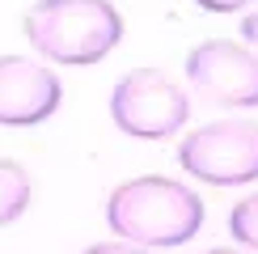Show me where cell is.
<instances>
[{
	"label": "cell",
	"instance_id": "1",
	"mask_svg": "<svg viewBox=\"0 0 258 254\" xmlns=\"http://www.w3.org/2000/svg\"><path fill=\"white\" fill-rule=\"evenodd\" d=\"M106 220L132 246H182L190 241L203 225V204L190 186L178 178H132V182L114 186L106 199Z\"/></svg>",
	"mask_w": 258,
	"mask_h": 254
},
{
	"label": "cell",
	"instance_id": "2",
	"mask_svg": "<svg viewBox=\"0 0 258 254\" xmlns=\"http://www.w3.org/2000/svg\"><path fill=\"white\" fill-rule=\"evenodd\" d=\"M21 26L42 59L68 68L98 64L123 42V17L110 0H38Z\"/></svg>",
	"mask_w": 258,
	"mask_h": 254
},
{
	"label": "cell",
	"instance_id": "3",
	"mask_svg": "<svg viewBox=\"0 0 258 254\" xmlns=\"http://www.w3.org/2000/svg\"><path fill=\"white\" fill-rule=\"evenodd\" d=\"M190 114V98L161 68H136L110 89V119L132 140H165Z\"/></svg>",
	"mask_w": 258,
	"mask_h": 254
},
{
	"label": "cell",
	"instance_id": "4",
	"mask_svg": "<svg viewBox=\"0 0 258 254\" xmlns=\"http://www.w3.org/2000/svg\"><path fill=\"white\" fill-rule=\"evenodd\" d=\"M178 165L212 186H241L258 178V123L216 119L178 144Z\"/></svg>",
	"mask_w": 258,
	"mask_h": 254
},
{
	"label": "cell",
	"instance_id": "5",
	"mask_svg": "<svg viewBox=\"0 0 258 254\" xmlns=\"http://www.w3.org/2000/svg\"><path fill=\"white\" fill-rule=\"evenodd\" d=\"M186 81L216 106H258V55L245 42L212 38L186 55Z\"/></svg>",
	"mask_w": 258,
	"mask_h": 254
},
{
	"label": "cell",
	"instance_id": "6",
	"mask_svg": "<svg viewBox=\"0 0 258 254\" xmlns=\"http://www.w3.org/2000/svg\"><path fill=\"white\" fill-rule=\"evenodd\" d=\"M63 85L42 59L0 55V127H34L59 110Z\"/></svg>",
	"mask_w": 258,
	"mask_h": 254
},
{
	"label": "cell",
	"instance_id": "7",
	"mask_svg": "<svg viewBox=\"0 0 258 254\" xmlns=\"http://www.w3.org/2000/svg\"><path fill=\"white\" fill-rule=\"evenodd\" d=\"M30 208V174L17 161H0V225L17 220Z\"/></svg>",
	"mask_w": 258,
	"mask_h": 254
},
{
	"label": "cell",
	"instance_id": "8",
	"mask_svg": "<svg viewBox=\"0 0 258 254\" xmlns=\"http://www.w3.org/2000/svg\"><path fill=\"white\" fill-rule=\"evenodd\" d=\"M229 233L241 241V250L258 254V195L233 204V212H229Z\"/></svg>",
	"mask_w": 258,
	"mask_h": 254
},
{
	"label": "cell",
	"instance_id": "9",
	"mask_svg": "<svg viewBox=\"0 0 258 254\" xmlns=\"http://www.w3.org/2000/svg\"><path fill=\"white\" fill-rule=\"evenodd\" d=\"M81 254H148V250L144 246H132V241H98V246H89Z\"/></svg>",
	"mask_w": 258,
	"mask_h": 254
},
{
	"label": "cell",
	"instance_id": "10",
	"mask_svg": "<svg viewBox=\"0 0 258 254\" xmlns=\"http://www.w3.org/2000/svg\"><path fill=\"white\" fill-rule=\"evenodd\" d=\"M203 13H241L245 5H254V0H195Z\"/></svg>",
	"mask_w": 258,
	"mask_h": 254
},
{
	"label": "cell",
	"instance_id": "11",
	"mask_svg": "<svg viewBox=\"0 0 258 254\" xmlns=\"http://www.w3.org/2000/svg\"><path fill=\"white\" fill-rule=\"evenodd\" d=\"M241 38H245V47H258V9L241 17Z\"/></svg>",
	"mask_w": 258,
	"mask_h": 254
},
{
	"label": "cell",
	"instance_id": "12",
	"mask_svg": "<svg viewBox=\"0 0 258 254\" xmlns=\"http://www.w3.org/2000/svg\"><path fill=\"white\" fill-rule=\"evenodd\" d=\"M208 254H250V250H237V246H220V250H208Z\"/></svg>",
	"mask_w": 258,
	"mask_h": 254
}]
</instances>
